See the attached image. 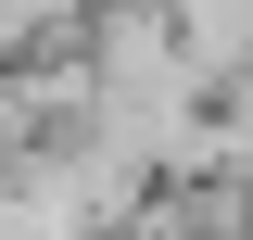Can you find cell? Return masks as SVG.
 Returning a JSON list of instances; mask_svg holds the SVG:
<instances>
[{
	"label": "cell",
	"instance_id": "cell-1",
	"mask_svg": "<svg viewBox=\"0 0 253 240\" xmlns=\"http://www.w3.org/2000/svg\"><path fill=\"white\" fill-rule=\"evenodd\" d=\"M89 101H101L89 51H13V63H0V164H13V152L76 139V126H89Z\"/></svg>",
	"mask_w": 253,
	"mask_h": 240
},
{
	"label": "cell",
	"instance_id": "cell-2",
	"mask_svg": "<svg viewBox=\"0 0 253 240\" xmlns=\"http://www.w3.org/2000/svg\"><path fill=\"white\" fill-rule=\"evenodd\" d=\"M165 26H177V51H190L203 89L253 76V0H165Z\"/></svg>",
	"mask_w": 253,
	"mask_h": 240
}]
</instances>
